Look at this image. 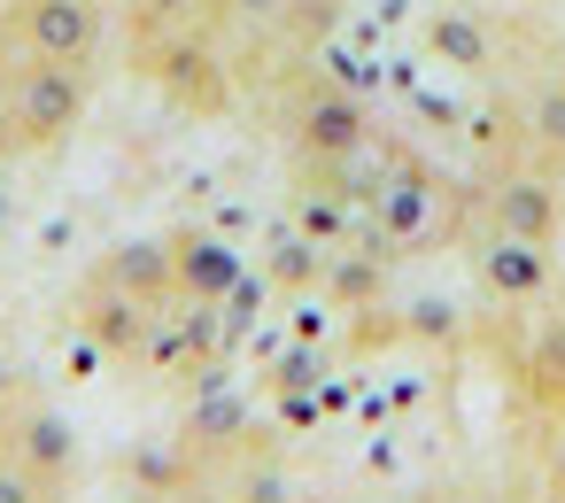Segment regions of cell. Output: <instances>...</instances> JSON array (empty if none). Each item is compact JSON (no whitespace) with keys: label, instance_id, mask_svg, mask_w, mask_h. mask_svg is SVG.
Returning <instances> with one entry per match:
<instances>
[{"label":"cell","instance_id":"ac0fdd59","mask_svg":"<svg viewBox=\"0 0 565 503\" xmlns=\"http://www.w3.org/2000/svg\"><path fill=\"white\" fill-rule=\"evenodd\" d=\"M0 403H17V379H9V364H0Z\"/></svg>","mask_w":565,"mask_h":503},{"label":"cell","instance_id":"8992f818","mask_svg":"<svg viewBox=\"0 0 565 503\" xmlns=\"http://www.w3.org/2000/svg\"><path fill=\"white\" fill-rule=\"evenodd\" d=\"M9 40L32 63L86 71L94 47H102V0H17V9H9Z\"/></svg>","mask_w":565,"mask_h":503},{"label":"cell","instance_id":"e0dca14e","mask_svg":"<svg viewBox=\"0 0 565 503\" xmlns=\"http://www.w3.org/2000/svg\"><path fill=\"white\" fill-rule=\"evenodd\" d=\"M0 156H9V86H0Z\"/></svg>","mask_w":565,"mask_h":503},{"label":"cell","instance_id":"ffe728a7","mask_svg":"<svg viewBox=\"0 0 565 503\" xmlns=\"http://www.w3.org/2000/svg\"><path fill=\"white\" fill-rule=\"evenodd\" d=\"M0 434H9V403H0Z\"/></svg>","mask_w":565,"mask_h":503},{"label":"cell","instance_id":"8fae6325","mask_svg":"<svg viewBox=\"0 0 565 503\" xmlns=\"http://www.w3.org/2000/svg\"><path fill=\"white\" fill-rule=\"evenodd\" d=\"M102 279L109 287H125V295H140V302H179V271H171V240H125L109 264H102Z\"/></svg>","mask_w":565,"mask_h":503},{"label":"cell","instance_id":"6da1fadb","mask_svg":"<svg viewBox=\"0 0 565 503\" xmlns=\"http://www.w3.org/2000/svg\"><path fill=\"white\" fill-rule=\"evenodd\" d=\"M9 86V156H47L86 125V71L71 63H9L0 71Z\"/></svg>","mask_w":565,"mask_h":503},{"label":"cell","instance_id":"ba28073f","mask_svg":"<svg viewBox=\"0 0 565 503\" xmlns=\"http://www.w3.org/2000/svg\"><path fill=\"white\" fill-rule=\"evenodd\" d=\"M0 449L24 457L55 495H63L71 472H78V426H71L55 403H9V434H0Z\"/></svg>","mask_w":565,"mask_h":503},{"label":"cell","instance_id":"5b68a950","mask_svg":"<svg viewBox=\"0 0 565 503\" xmlns=\"http://www.w3.org/2000/svg\"><path fill=\"white\" fill-rule=\"evenodd\" d=\"M140 47V71L186 109V117H217L225 109V63L210 55L202 24H179V32H132Z\"/></svg>","mask_w":565,"mask_h":503},{"label":"cell","instance_id":"4fadbf2b","mask_svg":"<svg viewBox=\"0 0 565 503\" xmlns=\"http://www.w3.org/2000/svg\"><path fill=\"white\" fill-rule=\"evenodd\" d=\"M217 0H132V32H179V24H210Z\"/></svg>","mask_w":565,"mask_h":503},{"label":"cell","instance_id":"9c48e42d","mask_svg":"<svg viewBox=\"0 0 565 503\" xmlns=\"http://www.w3.org/2000/svg\"><path fill=\"white\" fill-rule=\"evenodd\" d=\"M171 271H179V302H202V310L241 295V248L210 233H171Z\"/></svg>","mask_w":565,"mask_h":503},{"label":"cell","instance_id":"7a4b0ae2","mask_svg":"<svg viewBox=\"0 0 565 503\" xmlns=\"http://www.w3.org/2000/svg\"><path fill=\"white\" fill-rule=\"evenodd\" d=\"M372 240L380 256H418V248H441L457 233V186L426 163H395L380 186H372Z\"/></svg>","mask_w":565,"mask_h":503},{"label":"cell","instance_id":"d6986e66","mask_svg":"<svg viewBox=\"0 0 565 503\" xmlns=\"http://www.w3.org/2000/svg\"><path fill=\"white\" fill-rule=\"evenodd\" d=\"M310 503H349V495H310Z\"/></svg>","mask_w":565,"mask_h":503},{"label":"cell","instance_id":"52a82bcc","mask_svg":"<svg viewBox=\"0 0 565 503\" xmlns=\"http://www.w3.org/2000/svg\"><path fill=\"white\" fill-rule=\"evenodd\" d=\"M472 271H480V287L495 302L526 310V302H542L557 287V248L550 240H519V233H480L472 240Z\"/></svg>","mask_w":565,"mask_h":503},{"label":"cell","instance_id":"9a60e30c","mask_svg":"<svg viewBox=\"0 0 565 503\" xmlns=\"http://www.w3.org/2000/svg\"><path fill=\"white\" fill-rule=\"evenodd\" d=\"M241 503H295V488H287L279 464H248L241 472Z\"/></svg>","mask_w":565,"mask_h":503},{"label":"cell","instance_id":"5bb4252c","mask_svg":"<svg viewBox=\"0 0 565 503\" xmlns=\"http://www.w3.org/2000/svg\"><path fill=\"white\" fill-rule=\"evenodd\" d=\"M0 503H63V495H55V488H47V480H40L24 457H9V449H0Z\"/></svg>","mask_w":565,"mask_h":503},{"label":"cell","instance_id":"277c9868","mask_svg":"<svg viewBox=\"0 0 565 503\" xmlns=\"http://www.w3.org/2000/svg\"><path fill=\"white\" fill-rule=\"evenodd\" d=\"M480 217L488 233H519V240H550L565 233V179L557 163H503L480 179Z\"/></svg>","mask_w":565,"mask_h":503},{"label":"cell","instance_id":"7c38bea8","mask_svg":"<svg viewBox=\"0 0 565 503\" xmlns=\"http://www.w3.org/2000/svg\"><path fill=\"white\" fill-rule=\"evenodd\" d=\"M426 55L449 63V71H465V78H480L495 63V32L480 17H465V9H441V17H426Z\"/></svg>","mask_w":565,"mask_h":503},{"label":"cell","instance_id":"30bf717a","mask_svg":"<svg viewBox=\"0 0 565 503\" xmlns=\"http://www.w3.org/2000/svg\"><path fill=\"white\" fill-rule=\"evenodd\" d=\"M156 325H163V310L140 302V295H125V287H109V279L86 295V333H94V349H109V356H148Z\"/></svg>","mask_w":565,"mask_h":503},{"label":"cell","instance_id":"2e32d148","mask_svg":"<svg viewBox=\"0 0 565 503\" xmlns=\"http://www.w3.org/2000/svg\"><path fill=\"white\" fill-rule=\"evenodd\" d=\"M411 333H449V302H426V310L411 318Z\"/></svg>","mask_w":565,"mask_h":503},{"label":"cell","instance_id":"3957f363","mask_svg":"<svg viewBox=\"0 0 565 503\" xmlns=\"http://www.w3.org/2000/svg\"><path fill=\"white\" fill-rule=\"evenodd\" d=\"M287 148H295V163H302L310 179L356 171L364 148H372V109H364L349 86L318 78V86H302V94L287 101Z\"/></svg>","mask_w":565,"mask_h":503}]
</instances>
